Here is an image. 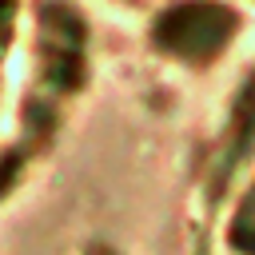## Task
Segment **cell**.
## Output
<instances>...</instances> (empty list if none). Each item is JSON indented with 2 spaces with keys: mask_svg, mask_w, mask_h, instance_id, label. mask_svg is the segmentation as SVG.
I'll list each match as a JSON object with an SVG mask.
<instances>
[{
  "mask_svg": "<svg viewBox=\"0 0 255 255\" xmlns=\"http://www.w3.org/2000/svg\"><path fill=\"white\" fill-rule=\"evenodd\" d=\"M8 16H12V4H8V0H0V32L8 28Z\"/></svg>",
  "mask_w": 255,
  "mask_h": 255,
  "instance_id": "2",
  "label": "cell"
},
{
  "mask_svg": "<svg viewBox=\"0 0 255 255\" xmlns=\"http://www.w3.org/2000/svg\"><path fill=\"white\" fill-rule=\"evenodd\" d=\"M231 32V16L215 4H183L175 12H167V20L159 24V44L179 52V56H211Z\"/></svg>",
  "mask_w": 255,
  "mask_h": 255,
  "instance_id": "1",
  "label": "cell"
}]
</instances>
